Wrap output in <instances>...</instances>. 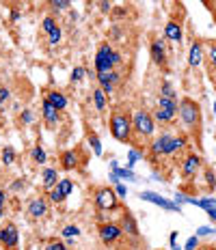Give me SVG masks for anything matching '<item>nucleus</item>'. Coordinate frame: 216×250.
<instances>
[{
	"mask_svg": "<svg viewBox=\"0 0 216 250\" xmlns=\"http://www.w3.org/2000/svg\"><path fill=\"white\" fill-rule=\"evenodd\" d=\"M110 134H113L115 140L119 143H130L132 140V117H130L125 110L117 108L113 114H110Z\"/></svg>",
	"mask_w": 216,
	"mask_h": 250,
	"instance_id": "f257e3e1",
	"label": "nucleus"
},
{
	"mask_svg": "<svg viewBox=\"0 0 216 250\" xmlns=\"http://www.w3.org/2000/svg\"><path fill=\"white\" fill-rule=\"evenodd\" d=\"M180 117L184 125L188 127L191 134H199L201 132V106H199L191 97H184L180 102Z\"/></svg>",
	"mask_w": 216,
	"mask_h": 250,
	"instance_id": "f03ea898",
	"label": "nucleus"
},
{
	"mask_svg": "<svg viewBox=\"0 0 216 250\" xmlns=\"http://www.w3.org/2000/svg\"><path fill=\"white\" fill-rule=\"evenodd\" d=\"M156 125H154V117H151L147 110H136L132 114V132L139 134L143 138H149L154 134Z\"/></svg>",
	"mask_w": 216,
	"mask_h": 250,
	"instance_id": "7ed1b4c3",
	"label": "nucleus"
},
{
	"mask_svg": "<svg viewBox=\"0 0 216 250\" xmlns=\"http://www.w3.org/2000/svg\"><path fill=\"white\" fill-rule=\"evenodd\" d=\"M93 201H96V207H97L99 211L115 209V207L119 205L117 192L110 190V188H97V190H96V196H93Z\"/></svg>",
	"mask_w": 216,
	"mask_h": 250,
	"instance_id": "20e7f679",
	"label": "nucleus"
},
{
	"mask_svg": "<svg viewBox=\"0 0 216 250\" xmlns=\"http://www.w3.org/2000/svg\"><path fill=\"white\" fill-rule=\"evenodd\" d=\"M97 233H99L102 244H106V246H115V244L123 237V231H121V227L117 222H102V225L97 227Z\"/></svg>",
	"mask_w": 216,
	"mask_h": 250,
	"instance_id": "39448f33",
	"label": "nucleus"
},
{
	"mask_svg": "<svg viewBox=\"0 0 216 250\" xmlns=\"http://www.w3.org/2000/svg\"><path fill=\"white\" fill-rule=\"evenodd\" d=\"M113 48H110L108 43H102L99 45V50H97V54H96V71L97 74H108V71H113L115 69V65H113Z\"/></svg>",
	"mask_w": 216,
	"mask_h": 250,
	"instance_id": "423d86ee",
	"label": "nucleus"
},
{
	"mask_svg": "<svg viewBox=\"0 0 216 250\" xmlns=\"http://www.w3.org/2000/svg\"><path fill=\"white\" fill-rule=\"evenodd\" d=\"M18 244H20L18 227L13 222H7V225L0 229V246L4 250H18Z\"/></svg>",
	"mask_w": 216,
	"mask_h": 250,
	"instance_id": "0eeeda50",
	"label": "nucleus"
},
{
	"mask_svg": "<svg viewBox=\"0 0 216 250\" xmlns=\"http://www.w3.org/2000/svg\"><path fill=\"white\" fill-rule=\"evenodd\" d=\"M201 155H197V153H188L186 158H184V162H182V175L186 177V179H191V177L197 175V170L201 168Z\"/></svg>",
	"mask_w": 216,
	"mask_h": 250,
	"instance_id": "6e6552de",
	"label": "nucleus"
},
{
	"mask_svg": "<svg viewBox=\"0 0 216 250\" xmlns=\"http://www.w3.org/2000/svg\"><path fill=\"white\" fill-rule=\"evenodd\" d=\"M149 54H151V61H154L156 65H160V67L167 65V43L162 39H154V41H151Z\"/></svg>",
	"mask_w": 216,
	"mask_h": 250,
	"instance_id": "1a4fd4ad",
	"label": "nucleus"
},
{
	"mask_svg": "<svg viewBox=\"0 0 216 250\" xmlns=\"http://www.w3.org/2000/svg\"><path fill=\"white\" fill-rule=\"evenodd\" d=\"M46 213H48V201H46V196H35L28 203V216L37 220V218H44Z\"/></svg>",
	"mask_w": 216,
	"mask_h": 250,
	"instance_id": "9d476101",
	"label": "nucleus"
},
{
	"mask_svg": "<svg viewBox=\"0 0 216 250\" xmlns=\"http://www.w3.org/2000/svg\"><path fill=\"white\" fill-rule=\"evenodd\" d=\"M121 231H123V235H130V237H139V225H136L134 216L130 211H125L123 216H121Z\"/></svg>",
	"mask_w": 216,
	"mask_h": 250,
	"instance_id": "9b49d317",
	"label": "nucleus"
},
{
	"mask_svg": "<svg viewBox=\"0 0 216 250\" xmlns=\"http://www.w3.org/2000/svg\"><path fill=\"white\" fill-rule=\"evenodd\" d=\"M41 112H44V121H46L48 127H56V125H59V110H56L48 100H44V108H41Z\"/></svg>",
	"mask_w": 216,
	"mask_h": 250,
	"instance_id": "f8f14e48",
	"label": "nucleus"
},
{
	"mask_svg": "<svg viewBox=\"0 0 216 250\" xmlns=\"http://www.w3.org/2000/svg\"><path fill=\"white\" fill-rule=\"evenodd\" d=\"M165 37L168 41H175V43H180V41H182V26H180V22H175V20H168L167 26H165Z\"/></svg>",
	"mask_w": 216,
	"mask_h": 250,
	"instance_id": "ddd939ff",
	"label": "nucleus"
},
{
	"mask_svg": "<svg viewBox=\"0 0 216 250\" xmlns=\"http://www.w3.org/2000/svg\"><path fill=\"white\" fill-rule=\"evenodd\" d=\"M201 62H203V45H201V41H194L191 45V52H188V65L199 67Z\"/></svg>",
	"mask_w": 216,
	"mask_h": 250,
	"instance_id": "4468645a",
	"label": "nucleus"
},
{
	"mask_svg": "<svg viewBox=\"0 0 216 250\" xmlns=\"http://www.w3.org/2000/svg\"><path fill=\"white\" fill-rule=\"evenodd\" d=\"M168 134H162L160 138H156L154 143H151V147H149V151H151V162H156L160 155H165V147H167V143H168Z\"/></svg>",
	"mask_w": 216,
	"mask_h": 250,
	"instance_id": "2eb2a0df",
	"label": "nucleus"
},
{
	"mask_svg": "<svg viewBox=\"0 0 216 250\" xmlns=\"http://www.w3.org/2000/svg\"><path fill=\"white\" fill-rule=\"evenodd\" d=\"M59 164L63 170H73L78 166V153L76 151H63L59 158Z\"/></svg>",
	"mask_w": 216,
	"mask_h": 250,
	"instance_id": "dca6fc26",
	"label": "nucleus"
},
{
	"mask_svg": "<svg viewBox=\"0 0 216 250\" xmlns=\"http://www.w3.org/2000/svg\"><path fill=\"white\" fill-rule=\"evenodd\" d=\"M41 179H44V181H41V184H44V188H46V190H52V188H56V186H59V170H56V168H44V175H41Z\"/></svg>",
	"mask_w": 216,
	"mask_h": 250,
	"instance_id": "f3484780",
	"label": "nucleus"
},
{
	"mask_svg": "<svg viewBox=\"0 0 216 250\" xmlns=\"http://www.w3.org/2000/svg\"><path fill=\"white\" fill-rule=\"evenodd\" d=\"M46 100H48V102H50L52 106H54L59 112H61V110H65V108H67V97L63 95L61 91H48V93H46Z\"/></svg>",
	"mask_w": 216,
	"mask_h": 250,
	"instance_id": "a211bd4d",
	"label": "nucleus"
},
{
	"mask_svg": "<svg viewBox=\"0 0 216 250\" xmlns=\"http://www.w3.org/2000/svg\"><path fill=\"white\" fill-rule=\"evenodd\" d=\"M186 136H177V138H168V143H167V147H165V155H168V158H171V155H175L177 151L180 149H184L186 147Z\"/></svg>",
	"mask_w": 216,
	"mask_h": 250,
	"instance_id": "6ab92c4d",
	"label": "nucleus"
},
{
	"mask_svg": "<svg viewBox=\"0 0 216 250\" xmlns=\"http://www.w3.org/2000/svg\"><path fill=\"white\" fill-rule=\"evenodd\" d=\"M141 199H143V201H151V203H156V205L165 207V209H168V211H175V209H180V207H177V205H173V203L165 201V199H162V196L154 194V192H143V194H141Z\"/></svg>",
	"mask_w": 216,
	"mask_h": 250,
	"instance_id": "aec40b11",
	"label": "nucleus"
},
{
	"mask_svg": "<svg viewBox=\"0 0 216 250\" xmlns=\"http://www.w3.org/2000/svg\"><path fill=\"white\" fill-rule=\"evenodd\" d=\"M158 108L167 112H173V114H180V104L177 100H167V97H158Z\"/></svg>",
	"mask_w": 216,
	"mask_h": 250,
	"instance_id": "412c9836",
	"label": "nucleus"
},
{
	"mask_svg": "<svg viewBox=\"0 0 216 250\" xmlns=\"http://www.w3.org/2000/svg\"><path fill=\"white\" fill-rule=\"evenodd\" d=\"M208 71L210 76L216 78V41L208 45Z\"/></svg>",
	"mask_w": 216,
	"mask_h": 250,
	"instance_id": "4be33fe9",
	"label": "nucleus"
},
{
	"mask_svg": "<svg viewBox=\"0 0 216 250\" xmlns=\"http://www.w3.org/2000/svg\"><path fill=\"white\" fill-rule=\"evenodd\" d=\"M93 104H96V108L99 112L106 110V95H104L102 88H96V91H93Z\"/></svg>",
	"mask_w": 216,
	"mask_h": 250,
	"instance_id": "5701e85b",
	"label": "nucleus"
},
{
	"mask_svg": "<svg viewBox=\"0 0 216 250\" xmlns=\"http://www.w3.org/2000/svg\"><path fill=\"white\" fill-rule=\"evenodd\" d=\"M160 97H167V100H177V91L173 88V84L168 80L162 82V86H160Z\"/></svg>",
	"mask_w": 216,
	"mask_h": 250,
	"instance_id": "b1692460",
	"label": "nucleus"
},
{
	"mask_svg": "<svg viewBox=\"0 0 216 250\" xmlns=\"http://www.w3.org/2000/svg\"><path fill=\"white\" fill-rule=\"evenodd\" d=\"M151 117L156 119V121H160V123H171V121H175V117L177 114H173V112H167V110H162V108H158V110L151 114Z\"/></svg>",
	"mask_w": 216,
	"mask_h": 250,
	"instance_id": "393cba45",
	"label": "nucleus"
},
{
	"mask_svg": "<svg viewBox=\"0 0 216 250\" xmlns=\"http://www.w3.org/2000/svg\"><path fill=\"white\" fill-rule=\"evenodd\" d=\"M30 158H33V162H37V164H46V162H48V155H46L44 147H33V151H30Z\"/></svg>",
	"mask_w": 216,
	"mask_h": 250,
	"instance_id": "a878e982",
	"label": "nucleus"
},
{
	"mask_svg": "<svg viewBox=\"0 0 216 250\" xmlns=\"http://www.w3.org/2000/svg\"><path fill=\"white\" fill-rule=\"evenodd\" d=\"M15 162V151H13V147H4L2 149V164L4 166H11Z\"/></svg>",
	"mask_w": 216,
	"mask_h": 250,
	"instance_id": "bb28decb",
	"label": "nucleus"
},
{
	"mask_svg": "<svg viewBox=\"0 0 216 250\" xmlns=\"http://www.w3.org/2000/svg\"><path fill=\"white\" fill-rule=\"evenodd\" d=\"M89 145L93 147V153H96V155H102V143H99V138H97L93 132H89Z\"/></svg>",
	"mask_w": 216,
	"mask_h": 250,
	"instance_id": "cd10ccee",
	"label": "nucleus"
},
{
	"mask_svg": "<svg viewBox=\"0 0 216 250\" xmlns=\"http://www.w3.org/2000/svg\"><path fill=\"white\" fill-rule=\"evenodd\" d=\"M78 235H80V229H78L76 225H67L65 229H63V237H67V239H76Z\"/></svg>",
	"mask_w": 216,
	"mask_h": 250,
	"instance_id": "c85d7f7f",
	"label": "nucleus"
},
{
	"mask_svg": "<svg viewBox=\"0 0 216 250\" xmlns=\"http://www.w3.org/2000/svg\"><path fill=\"white\" fill-rule=\"evenodd\" d=\"M48 199H50L52 203H63V201H65V194H63L61 188L56 186V188H52V190L48 192Z\"/></svg>",
	"mask_w": 216,
	"mask_h": 250,
	"instance_id": "c756f323",
	"label": "nucleus"
},
{
	"mask_svg": "<svg viewBox=\"0 0 216 250\" xmlns=\"http://www.w3.org/2000/svg\"><path fill=\"white\" fill-rule=\"evenodd\" d=\"M50 7H52V11H65V9L72 7V2H67V0H52Z\"/></svg>",
	"mask_w": 216,
	"mask_h": 250,
	"instance_id": "7c9ffc66",
	"label": "nucleus"
},
{
	"mask_svg": "<svg viewBox=\"0 0 216 250\" xmlns=\"http://www.w3.org/2000/svg\"><path fill=\"white\" fill-rule=\"evenodd\" d=\"M41 26H44V33H48V35H50L59 24H56V20L52 18V15H48V18H44V24H41Z\"/></svg>",
	"mask_w": 216,
	"mask_h": 250,
	"instance_id": "2f4dec72",
	"label": "nucleus"
},
{
	"mask_svg": "<svg viewBox=\"0 0 216 250\" xmlns=\"http://www.w3.org/2000/svg\"><path fill=\"white\" fill-rule=\"evenodd\" d=\"M59 188H61L63 194L70 196V194H72V190H73V181H72V179H61V181H59Z\"/></svg>",
	"mask_w": 216,
	"mask_h": 250,
	"instance_id": "473e14b6",
	"label": "nucleus"
},
{
	"mask_svg": "<svg viewBox=\"0 0 216 250\" xmlns=\"http://www.w3.org/2000/svg\"><path fill=\"white\" fill-rule=\"evenodd\" d=\"M61 35H63V33H61V28H59V26H56V28H54V30H52V33L48 35V43H50V45H56V43H59V41H61Z\"/></svg>",
	"mask_w": 216,
	"mask_h": 250,
	"instance_id": "72a5a7b5",
	"label": "nucleus"
},
{
	"mask_svg": "<svg viewBox=\"0 0 216 250\" xmlns=\"http://www.w3.org/2000/svg\"><path fill=\"white\" fill-rule=\"evenodd\" d=\"M84 76H87V69H84V67H76V69L72 71V82H80Z\"/></svg>",
	"mask_w": 216,
	"mask_h": 250,
	"instance_id": "f704fd0d",
	"label": "nucleus"
},
{
	"mask_svg": "<svg viewBox=\"0 0 216 250\" xmlns=\"http://www.w3.org/2000/svg\"><path fill=\"white\" fill-rule=\"evenodd\" d=\"M9 97H11V91H9L7 86H0V106H2L4 102H9Z\"/></svg>",
	"mask_w": 216,
	"mask_h": 250,
	"instance_id": "c9c22d12",
	"label": "nucleus"
},
{
	"mask_svg": "<svg viewBox=\"0 0 216 250\" xmlns=\"http://www.w3.org/2000/svg\"><path fill=\"white\" fill-rule=\"evenodd\" d=\"M46 250H67V246L61 242H50L48 246H46Z\"/></svg>",
	"mask_w": 216,
	"mask_h": 250,
	"instance_id": "e433bc0d",
	"label": "nucleus"
},
{
	"mask_svg": "<svg viewBox=\"0 0 216 250\" xmlns=\"http://www.w3.org/2000/svg\"><path fill=\"white\" fill-rule=\"evenodd\" d=\"M197 248H199V239L197 237H191L186 242V250H197Z\"/></svg>",
	"mask_w": 216,
	"mask_h": 250,
	"instance_id": "4c0bfd02",
	"label": "nucleus"
},
{
	"mask_svg": "<svg viewBox=\"0 0 216 250\" xmlns=\"http://www.w3.org/2000/svg\"><path fill=\"white\" fill-rule=\"evenodd\" d=\"M205 177H208V186L214 190V188H216V177H214V173H212V170H208V173H205Z\"/></svg>",
	"mask_w": 216,
	"mask_h": 250,
	"instance_id": "58836bf2",
	"label": "nucleus"
},
{
	"mask_svg": "<svg viewBox=\"0 0 216 250\" xmlns=\"http://www.w3.org/2000/svg\"><path fill=\"white\" fill-rule=\"evenodd\" d=\"M168 242H171V248H173V250H180V246H177V231H173V233H171Z\"/></svg>",
	"mask_w": 216,
	"mask_h": 250,
	"instance_id": "ea45409f",
	"label": "nucleus"
},
{
	"mask_svg": "<svg viewBox=\"0 0 216 250\" xmlns=\"http://www.w3.org/2000/svg\"><path fill=\"white\" fill-rule=\"evenodd\" d=\"M22 188H24V179H15V184H11V190H13V192L22 190Z\"/></svg>",
	"mask_w": 216,
	"mask_h": 250,
	"instance_id": "a19ab883",
	"label": "nucleus"
},
{
	"mask_svg": "<svg viewBox=\"0 0 216 250\" xmlns=\"http://www.w3.org/2000/svg\"><path fill=\"white\" fill-rule=\"evenodd\" d=\"M22 121H24V123H30V121H33V112H30V110H24V112H22Z\"/></svg>",
	"mask_w": 216,
	"mask_h": 250,
	"instance_id": "79ce46f5",
	"label": "nucleus"
},
{
	"mask_svg": "<svg viewBox=\"0 0 216 250\" xmlns=\"http://www.w3.org/2000/svg\"><path fill=\"white\" fill-rule=\"evenodd\" d=\"M199 235H210V233H216V229H208V227H201V229H199Z\"/></svg>",
	"mask_w": 216,
	"mask_h": 250,
	"instance_id": "37998d69",
	"label": "nucleus"
},
{
	"mask_svg": "<svg viewBox=\"0 0 216 250\" xmlns=\"http://www.w3.org/2000/svg\"><path fill=\"white\" fill-rule=\"evenodd\" d=\"M117 194H119V196H125V194H128V190H125V186L117 184Z\"/></svg>",
	"mask_w": 216,
	"mask_h": 250,
	"instance_id": "c03bdc74",
	"label": "nucleus"
},
{
	"mask_svg": "<svg viewBox=\"0 0 216 250\" xmlns=\"http://www.w3.org/2000/svg\"><path fill=\"white\" fill-rule=\"evenodd\" d=\"M18 20H20V11L18 9H13L11 11V22H18Z\"/></svg>",
	"mask_w": 216,
	"mask_h": 250,
	"instance_id": "a18cd8bd",
	"label": "nucleus"
},
{
	"mask_svg": "<svg viewBox=\"0 0 216 250\" xmlns=\"http://www.w3.org/2000/svg\"><path fill=\"white\" fill-rule=\"evenodd\" d=\"M208 7H210V11H212V18H214V22H216V2H210Z\"/></svg>",
	"mask_w": 216,
	"mask_h": 250,
	"instance_id": "49530a36",
	"label": "nucleus"
},
{
	"mask_svg": "<svg viewBox=\"0 0 216 250\" xmlns=\"http://www.w3.org/2000/svg\"><path fill=\"white\" fill-rule=\"evenodd\" d=\"M99 4V9H102V11H110V2H97Z\"/></svg>",
	"mask_w": 216,
	"mask_h": 250,
	"instance_id": "de8ad7c7",
	"label": "nucleus"
},
{
	"mask_svg": "<svg viewBox=\"0 0 216 250\" xmlns=\"http://www.w3.org/2000/svg\"><path fill=\"white\" fill-rule=\"evenodd\" d=\"M4 203H7V194H4V190H0V205L4 207Z\"/></svg>",
	"mask_w": 216,
	"mask_h": 250,
	"instance_id": "09e8293b",
	"label": "nucleus"
},
{
	"mask_svg": "<svg viewBox=\"0 0 216 250\" xmlns=\"http://www.w3.org/2000/svg\"><path fill=\"white\" fill-rule=\"evenodd\" d=\"M208 213H210V218H212V220L216 222V207H212V209H210Z\"/></svg>",
	"mask_w": 216,
	"mask_h": 250,
	"instance_id": "8fccbe9b",
	"label": "nucleus"
},
{
	"mask_svg": "<svg viewBox=\"0 0 216 250\" xmlns=\"http://www.w3.org/2000/svg\"><path fill=\"white\" fill-rule=\"evenodd\" d=\"M199 250H216L214 246H203V248H199Z\"/></svg>",
	"mask_w": 216,
	"mask_h": 250,
	"instance_id": "3c124183",
	"label": "nucleus"
},
{
	"mask_svg": "<svg viewBox=\"0 0 216 250\" xmlns=\"http://www.w3.org/2000/svg\"><path fill=\"white\" fill-rule=\"evenodd\" d=\"M2 216H4V207L0 205V220H2Z\"/></svg>",
	"mask_w": 216,
	"mask_h": 250,
	"instance_id": "603ef678",
	"label": "nucleus"
}]
</instances>
